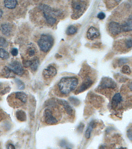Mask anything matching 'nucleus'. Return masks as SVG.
Wrapping results in <instances>:
<instances>
[{
  "label": "nucleus",
  "mask_w": 132,
  "mask_h": 149,
  "mask_svg": "<svg viewBox=\"0 0 132 149\" xmlns=\"http://www.w3.org/2000/svg\"><path fill=\"white\" fill-rule=\"evenodd\" d=\"M43 14L44 17L46 19V22L50 25H54L56 23L57 21L56 17L50 16V15H47V14L45 13H43Z\"/></svg>",
  "instance_id": "nucleus-19"
},
{
  "label": "nucleus",
  "mask_w": 132,
  "mask_h": 149,
  "mask_svg": "<svg viewBox=\"0 0 132 149\" xmlns=\"http://www.w3.org/2000/svg\"><path fill=\"white\" fill-rule=\"evenodd\" d=\"M93 84V81L90 78H87L85 80H84L83 83L76 91V93L79 94L86 91L92 86Z\"/></svg>",
  "instance_id": "nucleus-9"
},
{
  "label": "nucleus",
  "mask_w": 132,
  "mask_h": 149,
  "mask_svg": "<svg viewBox=\"0 0 132 149\" xmlns=\"http://www.w3.org/2000/svg\"><path fill=\"white\" fill-rule=\"evenodd\" d=\"M31 63V60H26L25 61L23 62V65L25 67H30Z\"/></svg>",
  "instance_id": "nucleus-32"
},
{
  "label": "nucleus",
  "mask_w": 132,
  "mask_h": 149,
  "mask_svg": "<svg viewBox=\"0 0 132 149\" xmlns=\"http://www.w3.org/2000/svg\"><path fill=\"white\" fill-rule=\"evenodd\" d=\"M57 102L63 106L67 114L69 115H72L73 112V108L66 101L64 100H57Z\"/></svg>",
  "instance_id": "nucleus-11"
},
{
  "label": "nucleus",
  "mask_w": 132,
  "mask_h": 149,
  "mask_svg": "<svg viewBox=\"0 0 132 149\" xmlns=\"http://www.w3.org/2000/svg\"><path fill=\"white\" fill-rule=\"evenodd\" d=\"M40 61L37 58H34L33 60H31V65L30 66L31 70L33 72H35L37 70Z\"/></svg>",
  "instance_id": "nucleus-20"
},
{
  "label": "nucleus",
  "mask_w": 132,
  "mask_h": 149,
  "mask_svg": "<svg viewBox=\"0 0 132 149\" xmlns=\"http://www.w3.org/2000/svg\"><path fill=\"white\" fill-rule=\"evenodd\" d=\"M3 74L4 77L6 78H12L15 77V74L8 67L6 66L3 71Z\"/></svg>",
  "instance_id": "nucleus-21"
},
{
  "label": "nucleus",
  "mask_w": 132,
  "mask_h": 149,
  "mask_svg": "<svg viewBox=\"0 0 132 149\" xmlns=\"http://www.w3.org/2000/svg\"><path fill=\"white\" fill-rule=\"evenodd\" d=\"M15 81L17 84L18 89L21 90L25 89V84L21 80L19 79H15Z\"/></svg>",
  "instance_id": "nucleus-24"
},
{
  "label": "nucleus",
  "mask_w": 132,
  "mask_h": 149,
  "mask_svg": "<svg viewBox=\"0 0 132 149\" xmlns=\"http://www.w3.org/2000/svg\"><path fill=\"white\" fill-rule=\"evenodd\" d=\"M122 72L124 74H130L131 73V70L129 66L128 65H124L122 69Z\"/></svg>",
  "instance_id": "nucleus-25"
},
{
  "label": "nucleus",
  "mask_w": 132,
  "mask_h": 149,
  "mask_svg": "<svg viewBox=\"0 0 132 149\" xmlns=\"http://www.w3.org/2000/svg\"><path fill=\"white\" fill-rule=\"evenodd\" d=\"M84 125L83 123H82L79 125L78 128H77V130L79 132L82 131L83 130V128H84Z\"/></svg>",
  "instance_id": "nucleus-34"
},
{
  "label": "nucleus",
  "mask_w": 132,
  "mask_h": 149,
  "mask_svg": "<svg viewBox=\"0 0 132 149\" xmlns=\"http://www.w3.org/2000/svg\"><path fill=\"white\" fill-rule=\"evenodd\" d=\"M100 32L97 28L91 26L89 28L87 32V37L90 40H93L100 36Z\"/></svg>",
  "instance_id": "nucleus-10"
},
{
  "label": "nucleus",
  "mask_w": 132,
  "mask_h": 149,
  "mask_svg": "<svg viewBox=\"0 0 132 149\" xmlns=\"http://www.w3.org/2000/svg\"><path fill=\"white\" fill-rule=\"evenodd\" d=\"M87 3L84 1H73L72 2L73 13L72 17L73 19L79 18L83 15L86 10Z\"/></svg>",
  "instance_id": "nucleus-2"
},
{
  "label": "nucleus",
  "mask_w": 132,
  "mask_h": 149,
  "mask_svg": "<svg viewBox=\"0 0 132 149\" xmlns=\"http://www.w3.org/2000/svg\"><path fill=\"white\" fill-rule=\"evenodd\" d=\"M122 101V97L120 93H117L115 94L112 97V102H111V106L112 108H116Z\"/></svg>",
  "instance_id": "nucleus-12"
},
{
  "label": "nucleus",
  "mask_w": 132,
  "mask_h": 149,
  "mask_svg": "<svg viewBox=\"0 0 132 149\" xmlns=\"http://www.w3.org/2000/svg\"><path fill=\"white\" fill-rule=\"evenodd\" d=\"M109 30L110 33L113 36L119 34L122 31L121 24L115 22L110 23L109 25Z\"/></svg>",
  "instance_id": "nucleus-7"
},
{
  "label": "nucleus",
  "mask_w": 132,
  "mask_h": 149,
  "mask_svg": "<svg viewBox=\"0 0 132 149\" xmlns=\"http://www.w3.org/2000/svg\"><path fill=\"white\" fill-rule=\"evenodd\" d=\"M4 4L5 7L9 9H15L17 6V1L14 0H8L4 1Z\"/></svg>",
  "instance_id": "nucleus-18"
},
{
  "label": "nucleus",
  "mask_w": 132,
  "mask_h": 149,
  "mask_svg": "<svg viewBox=\"0 0 132 149\" xmlns=\"http://www.w3.org/2000/svg\"><path fill=\"white\" fill-rule=\"evenodd\" d=\"M3 12L2 11L1 9H0V18L1 17L2 15H3Z\"/></svg>",
  "instance_id": "nucleus-36"
},
{
  "label": "nucleus",
  "mask_w": 132,
  "mask_h": 149,
  "mask_svg": "<svg viewBox=\"0 0 132 149\" xmlns=\"http://www.w3.org/2000/svg\"><path fill=\"white\" fill-rule=\"evenodd\" d=\"M11 54L14 56H16L18 55V49L16 48H14L12 49V51H11Z\"/></svg>",
  "instance_id": "nucleus-29"
},
{
  "label": "nucleus",
  "mask_w": 132,
  "mask_h": 149,
  "mask_svg": "<svg viewBox=\"0 0 132 149\" xmlns=\"http://www.w3.org/2000/svg\"><path fill=\"white\" fill-rule=\"evenodd\" d=\"M15 74L19 76L22 75L24 73V70L22 65L19 61H15L11 62L8 66Z\"/></svg>",
  "instance_id": "nucleus-5"
},
{
  "label": "nucleus",
  "mask_w": 132,
  "mask_h": 149,
  "mask_svg": "<svg viewBox=\"0 0 132 149\" xmlns=\"http://www.w3.org/2000/svg\"><path fill=\"white\" fill-rule=\"evenodd\" d=\"M96 123L95 121H91L89 123L85 132V136L87 139H89L91 136V132L95 127Z\"/></svg>",
  "instance_id": "nucleus-16"
},
{
  "label": "nucleus",
  "mask_w": 132,
  "mask_h": 149,
  "mask_svg": "<svg viewBox=\"0 0 132 149\" xmlns=\"http://www.w3.org/2000/svg\"><path fill=\"white\" fill-rule=\"evenodd\" d=\"M7 148L8 149H16L15 146L12 144H8L7 146Z\"/></svg>",
  "instance_id": "nucleus-35"
},
{
  "label": "nucleus",
  "mask_w": 132,
  "mask_h": 149,
  "mask_svg": "<svg viewBox=\"0 0 132 149\" xmlns=\"http://www.w3.org/2000/svg\"><path fill=\"white\" fill-rule=\"evenodd\" d=\"M54 42V38L51 35L48 34H43L38 41V44L41 51L47 52L53 47Z\"/></svg>",
  "instance_id": "nucleus-3"
},
{
  "label": "nucleus",
  "mask_w": 132,
  "mask_h": 149,
  "mask_svg": "<svg viewBox=\"0 0 132 149\" xmlns=\"http://www.w3.org/2000/svg\"><path fill=\"white\" fill-rule=\"evenodd\" d=\"M122 31L124 32L131 31L132 30V16L131 15L127 20L121 25Z\"/></svg>",
  "instance_id": "nucleus-13"
},
{
  "label": "nucleus",
  "mask_w": 132,
  "mask_h": 149,
  "mask_svg": "<svg viewBox=\"0 0 132 149\" xmlns=\"http://www.w3.org/2000/svg\"><path fill=\"white\" fill-rule=\"evenodd\" d=\"M77 31V29L75 26L71 25L69 26L67 28L66 34L68 35H72L76 33Z\"/></svg>",
  "instance_id": "nucleus-22"
},
{
  "label": "nucleus",
  "mask_w": 132,
  "mask_h": 149,
  "mask_svg": "<svg viewBox=\"0 0 132 149\" xmlns=\"http://www.w3.org/2000/svg\"><path fill=\"white\" fill-rule=\"evenodd\" d=\"M44 118L45 122L48 125L56 124L58 120L55 117L53 112L50 109H46L44 111Z\"/></svg>",
  "instance_id": "nucleus-4"
},
{
  "label": "nucleus",
  "mask_w": 132,
  "mask_h": 149,
  "mask_svg": "<svg viewBox=\"0 0 132 149\" xmlns=\"http://www.w3.org/2000/svg\"><path fill=\"white\" fill-rule=\"evenodd\" d=\"M118 149H126V148H120Z\"/></svg>",
  "instance_id": "nucleus-37"
},
{
  "label": "nucleus",
  "mask_w": 132,
  "mask_h": 149,
  "mask_svg": "<svg viewBox=\"0 0 132 149\" xmlns=\"http://www.w3.org/2000/svg\"><path fill=\"white\" fill-rule=\"evenodd\" d=\"M8 45V43L5 38L0 37V47H6Z\"/></svg>",
  "instance_id": "nucleus-26"
},
{
  "label": "nucleus",
  "mask_w": 132,
  "mask_h": 149,
  "mask_svg": "<svg viewBox=\"0 0 132 149\" xmlns=\"http://www.w3.org/2000/svg\"><path fill=\"white\" fill-rule=\"evenodd\" d=\"M106 15L103 12H100L97 15V17L100 20L104 19H105Z\"/></svg>",
  "instance_id": "nucleus-28"
},
{
  "label": "nucleus",
  "mask_w": 132,
  "mask_h": 149,
  "mask_svg": "<svg viewBox=\"0 0 132 149\" xmlns=\"http://www.w3.org/2000/svg\"><path fill=\"white\" fill-rule=\"evenodd\" d=\"M0 30H1V28H0Z\"/></svg>",
  "instance_id": "nucleus-38"
},
{
  "label": "nucleus",
  "mask_w": 132,
  "mask_h": 149,
  "mask_svg": "<svg viewBox=\"0 0 132 149\" xmlns=\"http://www.w3.org/2000/svg\"><path fill=\"white\" fill-rule=\"evenodd\" d=\"M2 32L6 36H10L12 31V27L9 23H6L1 26Z\"/></svg>",
  "instance_id": "nucleus-15"
},
{
  "label": "nucleus",
  "mask_w": 132,
  "mask_h": 149,
  "mask_svg": "<svg viewBox=\"0 0 132 149\" xmlns=\"http://www.w3.org/2000/svg\"><path fill=\"white\" fill-rule=\"evenodd\" d=\"M57 73V71L56 68L52 65H49L44 70L42 74L45 79H48L54 77L56 75Z\"/></svg>",
  "instance_id": "nucleus-8"
},
{
  "label": "nucleus",
  "mask_w": 132,
  "mask_h": 149,
  "mask_svg": "<svg viewBox=\"0 0 132 149\" xmlns=\"http://www.w3.org/2000/svg\"><path fill=\"white\" fill-rule=\"evenodd\" d=\"M127 61H128V60L127 59H119V61H118V63H119V65H122L127 63Z\"/></svg>",
  "instance_id": "nucleus-30"
},
{
  "label": "nucleus",
  "mask_w": 132,
  "mask_h": 149,
  "mask_svg": "<svg viewBox=\"0 0 132 149\" xmlns=\"http://www.w3.org/2000/svg\"><path fill=\"white\" fill-rule=\"evenodd\" d=\"M15 97L23 103H26L28 100V96L23 92H17L15 93Z\"/></svg>",
  "instance_id": "nucleus-14"
},
{
  "label": "nucleus",
  "mask_w": 132,
  "mask_h": 149,
  "mask_svg": "<svg viewBox=\"0 0 132 149\" xmlns=\"http://www.w3.org/2000/svg\"><path fill=\"white\" fill-rule=\"evenodd\" d=\"M127 136L129 139L131 141L132 140V129L131 128L129 129L127 131Z\"/></svg>",
  "instance_id": "nucleus-31"
},
{
  "label": "nucleus",
  "mask_w": 132,
  "mask_h": 149,
  "mask_svg": "<svg viewBox=\"0 0 132 149\" xmlns=\"http://www.w3.org/2000/svg\"><path fill=\"white\" fill-rule=\"evenodd\" d=\"M16 117L17 119L21 122H25L26 120V113L23 110H18L17 111L16 114Z\"/></svg>",
  "instance_id": "nucleus-17"
},
{
  "label": "nucleus",
  "mask_w": 132,
  "mask_h": 149,
  "mask_svg": "<svg viewBox=\"0 0 132 149\" xmlns=\"http://www.w3.org/2000/svg\"><path fill=\"white\" fill-rule=\"evenodd\" d=\"M78 83V79L76 77H64L59 81L58 87L61 94L68 95L76 89Z\"/></svg>",
  "instance_id": "nucleus-1"
},
{
  "label": "nucleus",
  "mask_w": 132,
  "mask_h": 149,
  "mask_svg": "<svg viewBox=\"0 0 132 149\" xmlns=\"http://www.w3.org/2000/svg\"><path fill=\"white\" fill-rule=\"evenodd\" d=\"M99 87L102 89H113L117 87V85L111 78L105 77L102 79Z\"/></svg>",
  "instance_id": "nucleus-6"
},
{
  "label": "nucleus",
  "mask_w": 132,
  "mask_h": 149,
  "mask_svg": "<svg viewBox=\"0 0 132 149\" xmlns=\"http://www.w3.org/2000/svg\"></svg>",
  "instance_id": "nucleus-39"
},
{
  "label": "nucleus",
  "mask_w": 132,
  "mask_h": 149,
  "mask_svg": "<svg viewBox=\"0 0 132 149\" xmlns=\"http://www.w3.org/2000/svg\"><path fill=\"white\" fill-rule=\"evenodd\" d=\"M10 57L8 52L3 48H0V58L3 59H7Z\"/></svg>",
  "instance_id": "nucleus-23"
},
{
  "label": "nucleus",
  "mask_w": 132,
  "mask_h": 149,
  "mask_svg": "<svg viewBox=\"0 0 132 149\" xmlns=\"http://www.w3.org/2000/svg\"><path fill=\"white\" fill-rule=\"evenodd\" d=\"M126 47L128 49L131 48L132 47V39L131 38H128L126 40Z\"/></svg>",
  "instance_id": "nucleus-27"
},
{
  "label": "nucleus",
  "mask_w": 132,
  "mask_h": 149,
  "mask_svg": "<svg viewBox=\"0 0 132 149\" xmlns=\"http://www.w3.org/2000/svg\"><path fill=\"white\" fill-rule=\"evenodd\" d=\"M35 51L34 49H30L29 51L28 54L30 56H34V55L35 54Z\"/></svg>",
  "instance_id": "nucleus-33"
}]
</instances>
